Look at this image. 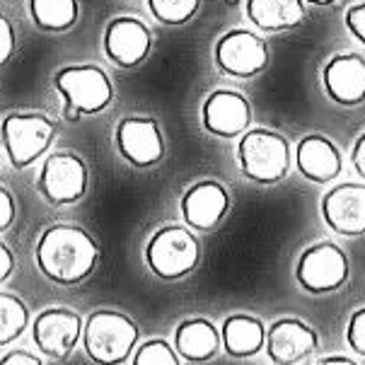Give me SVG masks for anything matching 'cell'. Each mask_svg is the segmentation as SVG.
<instances>
[{
    "instance_id": "32",
    "label": "cell",
    "mask_w": 365,
    "mask_h": 365,
    "mask_svg": "<svg viewBox=\"0 0 365 365\" xmlns=\"http://www.w3.org/2000/svg\"><path fill=\"white\" fill-rule=\"evenodd\" d=\"M351 163H354V170L365 179V131L358 135L354 150H351Z\"/></svg>"
},
{
    "instance_id": "33",
    "label": "cell",
    "mask_w": 365,
    "mask_h": 365,
    "mask_svg": "<svg viewBox=\"0 0 365 365\" xmlns=\"http://www.w3.org/2000/svg\"><path fill=\"white\" fill-rule=\"evenodd\" d=\"M317 365H361V363H356L354 358H349V356H327V358H322Z\"/></svg>"
},
{
    "instance_id": "2",
    "label": "cell",
    "mask_w": 365,
    "mask_h": 365,
    "mask_svg": "<svg viewBox=\"0 0 365 365\" xmlns=\"http://www.w3.org/2000/svg\"><path fill=\"white\" fill-rule=\"evenodd\" d=\"M138 324L123 312L95 310L85 319L83 346L88 358L97 365L126 363L138 349Z\"/></svg>"
},
{
    "instance_id": "8",
    "label": "cell",
    "mask_w": 365,
    "mask_h": 365,
    "mask_svg": "<svg viewBox=\"0 0 365 365\" xmlns=\"http://www.w3.org/2000/svg\"><path fill=\"white\" fill-rule=\"evenodd\" d=\"M36 189L53 206H73L90 189L88 165L78 153H53L41 165L39 177H36Z\"/></svg>"
},
{
    "instance_id": "34",
    "label": "cell",
    "mask_w": 365,
    "mask_h": 365,
    "mask_svg": "<svg viewBox=\"0 0 365 365\" xmlns=\"http://www.w3.org/2000/svg\"><path fill=\"white\" fill-rule=\"evenodd\" d=\"M305 3H310V5H319V8H327V5H334L336 0H305Z\"/></svg>"
},
{
    "instance_id": "20",
    "label": "cell",
    "mask_w": 365,
    "mask_h": 365,
    "mask_svg": "<svg viewBox=\"0 0 365 365\" xmlns=\"http://www.w3.org/2000/svg\"><path fill=\"white\" fill-rule=\"evenodd\" d=\"M222 349L230 358H255L266 349V324L255 314H230L220 327Z\"/></svg>"
},
{
    "instance_id": "21",
    "label": "cell",
    "mask_w": 365,
    "mask_h": 365,
    "mask_svg": "<svg viewBox=\"0 0 365 365\" xmlns=\"http://www.w3.org/2000/svg\"><path fill=\"white\" fill-rule=\"evenodd\" d=\"M305 0H247V17L262 32H288L305 22Z\"/></svg>"
},
{
    "instance_id": "3",
    "label": "cell",
    "mask_w": 365,
    "mask_h": 365,
    "mask_svg": "<svg viewBox=\"0 0 365 365\" xmlns=\"http://www.w3.org/2000/svg\"><path fill=\"white\" fill-rule=\"evenodd\" d=\"M53 88L63 97V116L76 121L95 116L114 102V85L100 66H66L53 76Z\"/></svg>"
},
{
    "instance_id": "17",
    "label": "cell",
    "mask_w": 365,
    "mask_h": 365,
    "mask_svg": "<svg viewBox=\"0 0 365 365\" xmlns=\"http://www.w3.org/2000/svg\"><path fill=\"white\" fill-rule=\"evenodd\" d=\"M324 92L341 107L365 102V58L361 53H334L322 68Z\"/></svg>"
},
{
    "instance_id": "13",
    "label": "cell",
    "mask_w": 365,
    "mask_h": 365,
    "mask_svg": "<svg viewBox=\"0 0 365 365\" xmlns=\"http://www.w3.org/2000/svg\"><path fill=\"white\" fill-rule=\"evenodd\" d=\"M322 218L341 237H363L365 235V184L344 182L322 196Z\"/></svg>"
},
{
    "instance_id": "11",
    "label": "cell",
    "mask_w": 365,
    "mask_h": 365,
    "mask_svg": "<svg viewBox=\"0 0 365 365\" xmlns=\"http://www.w3.org/2000/svg\"><path fill=\"white\" fill-rule=\"evenodd\" d=\"M215 63L225 76L257 78L269 66V46L259 34L247 29H232L215 44Z\"/></svg>"
},
{
    "instance_id": "18",
    "label": "cell",
    "mask_w": 365,
    "mask_h": 365,
    "mask_svg": "<svg viewBox=\"0 0 365 365\" xmlns=\"http://www.w3.org/2000/svg\"><path fill=\"white\" fill-rule=\"evenodd\" d=\"M295 163H298L300 175L314 184H329L344 170V160L336 143L322 133H310L300 140L295 150Z\"/></svg>"
},
{
    "instance_id": "28",
    "label": "cell",
    "mask_w": 365,
    "mask_h": 365,
    "mask_svg": "<svg viewBox=\"0 0 365 365\" xmlns=\"http://www.w3.org/2000/svg\"><path fill=\"white\" fill-rule=\"evenodd\" d=\"M12 53H15V27L8 17L0 15V66L8 63Z\"/></svg>"
},
{
    "instance_id": "16",
    "label": "cell",
    "mask_w": 365,
    "mask_h": 365,
    "mask_svg": "<svg viewBox=\"0 0 365 365\" xmlns=\"http://www.w3.org/2000/svg\"><path fill=\"white\" fill-rule=\"evenodd\" d=\"M153 36L140 20L128 15L114 17L104 29V51L119 68H135L150 56Z\"/></svg>"
},
{
    "instance_id": "10",
    "label": "cell",
    "mask_w": 365,
    "mask_h": 365,
    "mask_svg": "<svg viewBox=\"0 0 365 365\" xmlns=\"http://www.w3.org/2000/svg\"><path fill=\"white\" fill-rule=\"evenodd\" d=\"M83 329L85 322L78 312L68 310V307H48L34 317L32 339L41 356H46L48 361L63 363L83 339Z\"/></svg>"
},
{
    "instance_id": "30",
    "label": "cell",
    "mask_w": 365,
    "mask_h": 365,
    "mask_svg": "<svg viewBox=\"0 0 365 365\" xmlns=\"http://www.w3.org/2000/svg\"><path fill=\"white\" fill-rule=\"evenodd\" d=\"M0 365H44V361H41L39 356L29 354V351H10V354H5L3 358H0Z\"/></svg>"
},
{
    "instance_id": "7",
    "label": "cell",
    "mask_w": 365,
    "mask_h": 365,
    "mask_svg": "<svg viewBox=\"0 0 365 365\" xmlns=\"http://www.w3.org/2000/svg\"><path fill=\"white\" fill-rule=\"evenodd\" d=\"M351 276L349 255L334 242H314L307 247L295 266L300 288L312 295H329L346 286Z\"/></svg>"
},
{
    "instance_id": "14",
    "label": "cell",
    "mask_w": 365,
    "mask_h": 365,
    "mask_svg": "<svg viewBox=\"0 0 365 365\" xmlns=\"http://www.w3.org/2000/svg\"><path fill=\"white\" fill-rule=\"evenodd\" d=\"M203 128L218 138H237L252 126V104L237 90H215L201 107Z\"/></svg>"
},
{
    "instance_id": "19",
    "label": "cell",
    "mask_w": 365,
    "mask_h": 365,
    "mask_svg": "<svg viewBox=\"0 0 365 365\" xmlns=\"http://www.w3.org/2000/svg\"><path fill=\"white\" fill-rule=\"evenodd\" d=\"M175 349L189 363H208L222 349V336L210 319L191 317L175 329Z\"/></svg>"
},
{
    "instance_id": "15",
    "label": "cell",
    "mask_w": 365,
    "mask_h": 365,
    "mask_svg": "<svg viewBox=\"0 0 365 365\" xmlns=\"http://www.w3.org/2000/svg\"><path fill=\"white\" fill-rule=\"evenodd\" d=\"M230 213V194L215 179H203L182 196V218L189 230L213 232Z\"/></svg>"
},
{
    "instance_id": "31",
    "label": "cell",
    "mask_w": 365,
    "mask_h": 365,
    "mask_svg": "<svg viewBox=\"0 0 365 365\" xmlns=\"http://www.w3.org/2000/svg\"><path fill=\"white\" fill-rule=\"evenodd\" d=\"M15 271V255L5 242H0V283H5Z\"/></svg>"
},
{
    "instance_id": "9",
    "label": "cell",
    "mask_w": 365,
    "mask_h": 365,
    "mask_svg": "<svg viewBox=\"0 0 365 365\" xmlns=\"http://www.w3.org/2000/svg\"><path fill=\"white\" fill-rule=\"evenodd\" d=\"M114 143L119 155L135 170H150L165 158L163 128L150 116H126L114 131Z\"/></svg>"
},
{
    "instance_id": "24",
    "label": "cell",
    "mask_w": 365,
    "mask_h": 365,
    "mask_svg": "<svg viewBox=\"0 0 365 365\" xmlns=\"http://www.w3.org/2000/svg\"><path fill=\"white\" fill-rule=\"evenodd\" d=\"M201 0H148V8L150 15L158 22L170 24V27H179V24H187L191 17L196 15Z\"/></svg>"
},
{
    "instance_id": "26",
    "label": "cell",
    "mask_w": 365,
    "mask_h": 365,
    "mask_svg": "<svg viewBox=\"0 0 365 365\" xmlns=\"http://www.w3.org/2000/svg\"><path fill=\"white\" fill-rule=\"evenodd\" d=\"M346 344L351 346L354 354L365 358V307H358L349 317V324H346Z\"/></svg>"
},
{
    "instance_id": "5",
    "label": "cell",
    "mask_w": 365,
    "mask_h": 365,
    "mask_svg": "<svg viewBox=\"0 0 365 365\" xmlns=\"http://www.w3.org/2000/svg\"><path fill=\"white\" fill-rule=\"evenodd\" d=\"M242 175L255 184H278L290 172L293 150L286 135L271 128H250L237 145Z\"/></svg>"
},
{
    "instance_id": "6",
    "label": "cell",
    "mask_w": 365,
    "mask_h": 365,
    "mask_svg": "<svg viewBox=\"0 0 365 365\" xmlns=\"http://www.w3.org/2000/svg\"><path fill=\"white\" fill-rule=\"evenodd\" d=\"M56 140V123L41 111H12L0 121V143L15 170L34 165Z\"/></svg>"
},
{
    "instance_id": "29",
    "label": "cell",
    "mask_w": 365,
    "mask_h": 365,
    "mask_svg": "<svg viewBox=\"0 0 365 365\" xmlns=\"http://www.w3.org/2000/svg\"><path fill=\"white\" fill-rule=\"evenodd\" d=\"M15 222V199L5 187H0V232H5Z\"/></svg>"
},
{
    "instance_id": "25",
    "label": "cell",
    "mask_w": 365,
    "mask_h": 365,
    "mask_svg": "<svg viewBox=\"0 0 365 365\" xmlns=\"http://www.w3.org/2000/svg\"><path fill=\"white\" fill-rule=\"evenodd\" d=\"M131 365H182L175 346L165 339H150V341L140 344L131 358Z\"/></svg>"
},
{
    "instance_id": "12",
    "label": "cell",
    "mask_w": 365,
    "mask_h": 365,
    "mask_svg": "<svg viewBox=\"0 0 365 365\" xmlns=\"http://www.w3.org/2000/svg\"><path fill=\"white\" fill-rule=\"evenodd\" d=\"M319 349V334L298 317H281L266 329V356L276 365H298Z\"/></svg>"
},
{
    "instance_id": "4",
    "label": "cell",
    "mask_w": 365,
    "mask_h": 365,
    "mask_svg": "<svg viewBox=\"0 0 365 365\" xmlns=\"http://www.w3.org/2000/svg\"><path fill=\"white\" fill-rule=\"evenodd\" d=\"M145 264L163 281H179L201 264V245L187 225H163L145 245Z\"/></svg>"
},
{
    "instance_id": "23",
    "label": "cell",
    "mask_w": 365,
    "mask_h": 365,
    "mask_svg": "<svg viewBox=\"0 0 365 365\" xmlns=\"http://www.w3.org/2000/svg\"><path fill=\"white\" fill-rule=\"evenodd\" d=\"M29 307L12 293H0V346L20 339L29 327Z\"/></svg>"
},
{
    "instance_id": "22",
    "label": "cell",
    "mask_w": 365,
    "mask_h": 365,
    "mask_svg": "<svg viewBox=\"0 0 365 365\" xmlns=\"http://www.w3.org/2000/svg\"><path fill=\"white\" fill-rule=\"evenodd\" d=\"M29 15L41 32H68L78 22V0H29Z\"/></svg>"
},
{
    "instance_id": "27",
    "label": "cell",
    "mask_w": 365,
    "mask_h": 365,
    "mask_svg": "<svg viewBox=\"0 0 365 365\" xmlns=\"http://www.w3.org/2000/svg\"><path fill=\"white\" fill-rule=\"evenodd\" d=\"M344 22H346V29H349L361 44H365V0L346 10Z\"/></svg>"
},
{
    "instance_id": "1",
    "label": "cell",
    "mask_w": 365,
    "mask_h": 365,
    "mask_svg": "<svg viewBox=\"0 0 365 365\" xmlns=\"http://www.w3.org/2000/svg\"><path fill=\"white\" fill-rule=\"evenodd\" d=\"M39 271L58 286H78L88 281L100 262V245L80 225L58 222L39 235L34 247Z\"/></svg>"
}]
</instances>
